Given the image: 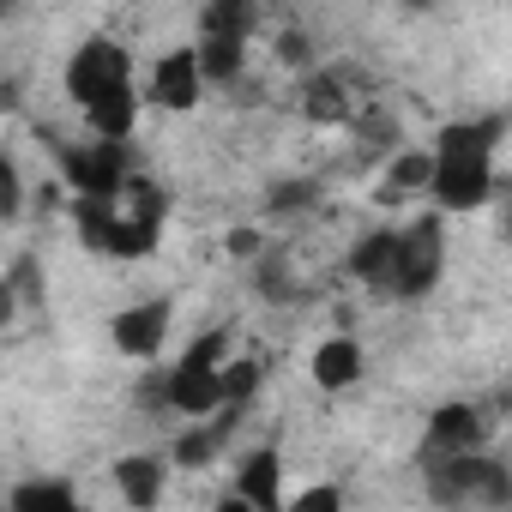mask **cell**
I'll return each mask as SVG.
<instances>
[{
    "label": "cell",
    "mask_w": 512,
    "mask_h": 512,
    "mask_svg": "<svg viewBox=\"0 0 512 512\" xmlns=\"http://www.w3.org/2000/svg\"><path fill=\"white\" fill-rule=\"evenodd\" d=\"M109 338H115V350L121 356H157L163 350V338H169V302L157 296V302H133V308H121L115 320H109Z\"/></svg>",
    "instance_id": "9c48e42d"
},
{
    "label": "cell",
    "mask_w": 512,
    "mask_h": 512,
    "mask_svg": "<svg viewBox=\"0 0 512 512\" xmlns=\"http://www.w3.org/2000/svg\"><path fill=\"white\" fill-rule=\"evenodd\" d=\"M392 260H398V229H368L350 247V278L368 284V290H386L392 284Z\"/></svg>",
    "instance_id": "5bb4252c"
},
{
    "label": "cell",
    "mask_w": 512,
    "mask_h": 512,
    "mask_svg": "<svg viewBox=\"0 0 512 512\" xmlns=\"http://www.w3.org/2000/svg\"><path fill=\"white\" fill-rule=\"evenodd\" d=\"M73 217L85 229V241L97 253H115V260H145L163 235V217H169V199L151 175H127L115 199H73Z\"/></svg>",
    "instance_id": "6da1fadb"
},
{
    "label": "cell",
    "mask_w": 512,
    "mask_h": 512,
    "mask_svg": "<svg viewBox=\"0 0 512 512\" xmlns=\"http://www.w3.org/2000/svg\"><path fill=\"white\" fill-rule=\"evenodd\" d=\"M0 284L13 290V302H43V260H37V253H19L13 278H0Z\"/></svg>",
    "instance_id": "44dd1931"
},
{
    "label": "cell",
    "mask_w": 512,
    "mask_h": 512,
    "mask_svg": "<svg viewBox=\"0 0 512 512\" xmlns=\"http://www.w3.org/2000/svg\"><path fill=\"white\" fill-rule=\"evenodd\" d=\"M428 500L446 506V512H506L512 506V476L488 452L440 458V464H428Z\"/></svg>",
    "instance_id": "277c9868"
},
{
    "label": "cell",
    "mask_w": 512,
    "mask_h": 512,
    "mask_svg": "<svg viewBox=\"0 0 512 512\" xmlns=\"http://www.w3.org/2000/svg\"><path fill=\"white\" fill-rule=\"evenodd\" d=\"M446 272V241H440V217H422L410 229H398V260H392V284L386 296H428Z\"/></svg>",
    "instance_id": "5b68a950"
},
{
    "label": "cell",
    "mask_w": 512,
    "mask_h": 512,
    "mask_svg": "<svg viewBox=\"0 0 512 512\" xmlns=\"http://www.w3.org/2000/svg\"><path fill=\"white\" fill-rule=\"evenodd\" d=\"M284 512H344V488H338V482H314V488L296 494V506H284Z\"/></svg>",
    "instance_id": "cb8c5ba5"
},
{
    "label": "cell",
    "mask_w": 512,
    "mask_h": 512,
    "mask_svg": "<svg viewBox=\"0 0 512 512\" xmlns=\"http://www.w3.org/2000/svg\"><path fill=\"white\" fill-rule=\"evenodd\" d=\"M55 163H61V175L73 181V199H115L121 193V181L133 175V163H127V145H61L55 139Z\"/></svg>",
    "instance_id": "52a82bcc"
},
{
    "label": "cell",
    "mask_w": 512,
    "mask_h": 512,
    "mask_svg": "<svg viewBox=\"0 0 512 512\" xmlns=\"http://www.w3.org/2000/svg\"><path fill=\"white\" fill-rule=\"evenodd\" d=\"M482 410L476 404H440L434 416H428V446H422V458L428 464H440V458H464V452H482Z\"/></svg>",
    "instance_id": "ba28073f"
},
{
    "label": "cell",
    "mask_w": 512,
    "mask_h": 512,
    "mask_svg": "<svg viewBox=\"0 0 512 512\" xmlns=\"http://www.w3.org/2000/svg\"><path fill=\"white\" fill-rule=\"evenodd\" d=\"M302 115L320 121V127H344L356 115V103H350V91H344L338 73H308L302 79Z\"/></svg>",
    "instance_id": "9a60e30c"
},
{
    "label": "cell",
    "mask_w": 512,
    "mask_h": 512,
    "mask_svg": "<svg viewBox=\"0 0 512 512\" xmlns=\"http://www.w3.org/2000/svg\"><path fill=\"white\" fill-rule=\"evenodd\" d=\"M500 133H506L500 115L440 127V145H434V157H428V193L440 199V211H476V205H488Z\"/></svg>",
    "instance_id": "7a4b0ae2"
},
{
    "label": "cell",
    "mask_w": 512,
    "mask_h": 512,
    "mask_svg": "<svg viewBox=\"0 0 512 512\" xmlns=\"http://www.w3.org/2000/svg\"><path fill=\"white\" fill-rule=\"evenodd\" d=\"M422 187H428V151H398L374 199H380V205H398V199H410V193H422Z\"/></svg>",
    "instance_id": "ac0fdd59"
},
{
    "label": "cell",
    "mask_w": 512,
    "mask_h": 512,
    "mask_svg": "<svg viewBox=\"0 0 512 512\" xmlns=\"http://www.w3.org/2000/svg\"><path fill=\"white\" fill-rule=\"evenodd\" d=\"M7 506H13V512H85L79 494H73L67 482H49V476H43V482H19Z\"/></svg>",
    "instance_id": "d6986e66"
},
{
    "label": "cell",
    "mask_w": 512,
    "mask_h": 512,
    "mask_svg": "<svg viewBox=\"0 0 512 512\" xmlns=\"http://www.w3.org/2000/svg\"><path fill=\"white\" fill-rule=\"evenodd\" d=\"M115 488H121V500H127L133 512H151V506L163 500V458H145V452L121 458V464H115Z\"/></svg>",
    "instance_id": "2e32d148"
},
{
    "label": "cell",
    "mask_w": 512,
    "mask_h": 512,
    "mask_svg": "<svg viewBox=\"0 0 512 512\" xmlns=\"http://www.w3.org/2000/svg\"><path fill=\"white\" fill-rule=\"evenodd\" d=\"M193 61H199V79L205 85H235L241 67H247V37L241 31H205L193 43Z\"/></svg>",
    "instance_id": "7c38bea8"
},
{
    "label": "cell",
    "mask_w": 512,
    "mask_h": 512,
    "mask_svg": "<svg viewBox=\"0 0 512 512\" xmlns=\"http://www.w3.org/2000/svg\"><path fill=\"white\" fill-rule=\"evenodd\" d=\"M25 211V181H19V163L7 157V151H0V217H19Z\"/></svg>",
    "instance_id": "603a6c76"
},
{
    "label": "cell",
    "mask_w": 512,
    "mask_h": 512,
    "mask_svg": "<svg viewBox=\"0 0 512 512\" xmlns=\"http://www.w3.org/2000/svg\"><path fill=\"white\" fill-rule=\"evenodd\" d=\"M13 308H19V302H13V290H7V284H0V326H7V320H13Z\"/></svg>",
    "instance_id": "83f0119b"
},
{
    "label": "cell",
    "mask_w": 512,
    "mask_h": 512,
    "mask_svg": "<svg viewBox=\"0 0 512 512\" xmlns=\"http://www.w3.org/2000/svg\"><path fill=\"white\" fill-rule=\"evenodd\" d=\"M314 199H320V187H314V181H278V187L266 193V205H272L278 217H284V211H308Z\"/></svg>",
    "instance_id": "7402d4cb"
},
{
    "label": "cell",
    "mask_w": 512,
    "mask_h": 512,
    "mask_svg": "<svg viewBox=\"0 0 512 512\" xmlns=\"http://www.w3.org/2000/svg\"><path fill=\"white\" fill-rule=\"evenodd\" d=\"M278 55H284L290 67H308V61H314V49H308L302 31H284V37H278Z\"/></svg>",
    "instance_id": "4316f807"
},
{
    "label": "cell",
    "mask_w": 512,
    "mask_h": 512,
    "mask_svg": "<svg viewBox=\"0 0 512 512\" xmlns=\"http://www.w3.org/2000/svg\"><path fill=\"white\" fill-rule=\"evenodd\" d=\"M235 494H241L253 512H284V458H278V446H260V452L241 458Z\"/></svg>",
    "instance_id": "30bf717a"
},
{
    "label": "cell",
    "mask_w": 512,
    "mask_h": 512,
    "mask_svg": "<svg viewBox=\"0 0 512 512\" xmlns=\"http://www.w3.org/2000/svg\"><path fill=\"white\" fill-rule=\"evenodd\" d=\"M247 25H253L247 7H205V31H241L247 37Z\"/></svg>",
    "instance_id": "d4e9b609"
},
{
    "label": "cell",
    "mask_w": 512,
    "mask_h": 512,
    "mask_svg": "<svg viewBox=\"0 0 512 512\" xmlns=\"http://www.w3.org/2000/svg\"><path fill=\"white\" fill-rule=\"evenodd\" d=\"M223 247L235 253V260H253V253H260L266 241H260V229H247V223H241V229H229V235H223Z\"/></svg>",
    "instance_id": "484cf974"
},
{
    "label": "cell",
    "mask_w": 512,
    "mask_h": 512,
    "mask_svg": "<svg viewBox=\"0 0 512 512\" xmlns=\"http://www.w3.org/2000/svg\"><path fill=\"white\" fill-rule=\"evenodd\" d=\"M235 416H241V410H223V422H199V428H187V434L175 440V464H181V470H205V464L223 452Z\"/></svg>",
    "instance_id": "e0dca14e"
},
{
    "label": "cell",
    "mask_w": 512,
    "mask_h": 512,
    "mask_svg": "<svg viewBox=\"0 0 512 512\" xmlns=\"http://www.w3.org/2000/svg\"><path fill=\"white\" fill-rule=\"evenodd\" d=\"M121 85H133V55H127L121 43L91 37V43H79V49H73V61H67V97H73L79 109L103 103V97H109V91H121Z\"/></svg>",
    "instance_id": "8992f818"
},
{
    "label": "cell",
    "mask_w": 512,
    "mask_h": 512,
    "mask_svg": "<svg viewBox=\"0 0 512 512\" xmlns=\"http://www.w3.org/2000/svg\"><path fill=\"white\" fill-rule=\"evenodd\" d=\"M217 512H253V506H247L241 494H229V500H217Z\"/></svg>",
    "instance_id": "f1b7e54d"
},
{
    "label": "cell",
    "mask_w": 512,
    "mask_h": 512,
    "mask_svg": "<svg viewBox=\"0 0 512 512\" xmlns=\"http://www.w3.org/2000/svg\"><path fill=\"white\" fill-rule=\"evenodd\" d=\"M362 368H368V356H362L356 338H326V344L314 350V386H320V392H350V386L362 380Z\"/></svg>",
    "instance_id": "4fadbf2b"
},
{
    "label": "cell",
    "mask_w": 512,
    "mask_h": 512,
    "mask_svg": "<svg viewBox=\"0 0 512 512\" xmlns=\"http://www.w3.org/2000/svg\"><path fill=\"white\" fill-rule=\"evenodd\" d=\"M199 91H205V79H199L193 49H169V55L151 67V103H157V109H193Z\"/></svg>",
    "instance_id": "8fae6325"
},
{
    "label": "cell",
    "mask_w": 512,
    "mask_h": 512,
    "mask_svg": "<svg viewBox=\"0 0 512 512\" xmlns=\"http://www.w3.org/2000/svg\"><path fill=\"white\" fill-rule=\"evenodd\" d=\"M223 362H229V332H205L163 380H145V398L151 404H169V410H181L193 422H211L223 410V392H217Z\"/></svg>",
    "instance_id": "3957f363"
},
{
    "label": "cell",
    "mask_w": 512,
    "mask_h": 512,
    "mask_svg": "<svg viewBox=\"0 0 512 512\" xmlns=\"http://www.w3.org/2000/svg\"><path fill=\"white\" fill-rule=\"evenodd\" d=\"M217 392H223V410H247L253 392H260V362H223Z\"/></svg>",
    "instance_id": "ffe728a7"
}]
</instances>
